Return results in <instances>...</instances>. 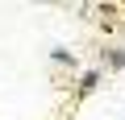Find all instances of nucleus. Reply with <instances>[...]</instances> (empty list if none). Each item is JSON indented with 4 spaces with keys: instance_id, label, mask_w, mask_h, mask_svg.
<instances>
[{
    "instance_id": "f257e3e1",
    "label": "nucleus",
    "mask_w": 125,
    "mask_h": 120,
    "mask_svg": "<svg viewBox=\"0 0 125 120\" xmlns=\"http://www.w3.org/2000/svg\"><path fill=\"white\" fill-rule=\"evenodd\" d=\"M96 87H100V71H83L79 83H75V95H88V91H96Z\"/></svg>"
},
{
    "instance_id": "7ed1b4c3",
    "label": "nucleus",
    "mask_w": 125,
    "mask_h": 120,
    "mask_svg": "<svg viewBox=\"0 0 125 120\" xmlns=\"http://www.w3.org/2000/svg\"><path fill=\"white\" fill-rule=\"evenodd\" d=\"M50 62H54V66H75V54H71L67 46H54V50H50Z\"/></svg>"
},
{
    "instance_id": "f03ea898",
    "label": "nucleus",
    "mask_w": 125,
    "mask_h": 120,
    "mask_svg": "<svg viewBox=\"0 0 125 120\" xmlns=\"http://www.w3.org/2000/svg\"><path fill=\"white\" fill-rule=\"evenodd\" d=\"M104 66H108V71H125V50H121V46H108V50H104Z\"/></svg>"
}]
</instances>
